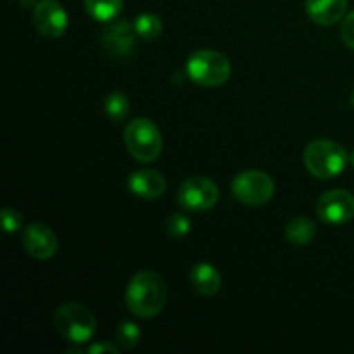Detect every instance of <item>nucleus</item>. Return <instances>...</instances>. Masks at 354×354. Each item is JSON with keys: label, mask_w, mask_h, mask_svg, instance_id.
Segmentation results:
<instances>
[{"label": "nucleus", "mask_w": 354, "mask_h": 354, "mask_svg": "<svg viewBox=\"0 0 354 354\" xmlns=\"http://www.w3.org/2000/svg\"><path fill=\"white\" fill-rule=\"evenodd\" d=\"M127 306L135 317L138 318H154L165 308L168 299V289L161 277L151 270L138 272L131 277L127 287Z\"/></svg>", "instance_id": "nucleus-1"}, {"label": "nucleus", "mask_w": 354, "mask_h": 354, "mask_svg": "<svg viewBox=\"0 0 354 354\" xmlns=\"http://www.w3.org/2000/svg\"><path fill=\"white\" fill-rule=\"evenodd\" d=\"M303 159L308 171L322 180L339 176L349 162L348 151L341 144L327 138H318L308 144Z\"/></svg>", "instance_id": "nucleus-2"}, {"label": "nucleus", "mask_w": 354, "mask_h": 354, "mask_svg": "<svg viewBox=\"0 0 354 354\" xmlns=\"http://www.w3.org/2000/svg\"><path fill=\"white\" fill-rule=\"evenodd\" d=\"M54 325L71 344H85L97 330V320L88 308L78 303H64L55 310Z\"/></svg>", "instance_id": "nucleus-3"}, {"label": "nucleus", "mask_w": 354, "mask_h": 354, "mask_svg": "<svg viewBox=\"0 0 354 354\" xmlns=\"http://www.w3.org/2000/svg\"><path fill=\"white\" fill-rule=\"evenodd\" d=\"M187 73L201 86H220L230 78V61L221 52L211 48L196 50L187 61Z\"/></svg>", "instance_id": "nucleus-4"}, {"label": "nucleus", "mask_w": 354, "mask_h": 354, "mask_svg": "<svg viewBox=\"0 0 354 354\" xmlns=\"http://www.w3.org/2000/svg\"><path fill=\"white\" fill-rule=\"evenodd\" d=\"M124 144L128 152L140 162H152L161 156L162 137L158 127L147 118H137L127 124Z\"/></svg>", "instance_id": "nucleus-5"}, {"label": "nucleus", "mask_w": 354, "mask_h": 354, "mask_svg": "<svg viewBox=\"0 0 354 354\" xmlns=\"http://www.w3.org/2000/svg\"><path fill=\"white\" fill-rule=\"evenodd\" d=\"M232 194L245 206H263L275 194L272 176L259 169H248L239 173L232 182Z\"/></svg>", "instance_id": "nucleus-6"}, {"label": "nucleus", "mask_w": 354, "mask_h": 354, "mask_svg": "<svg viewBox=\"0 0 354 354\" xmlns=\"http://www.w3.org/2000/svg\"><path fill=\"white\" fill-rule=\"evenodd\" d=\"M176 197H178L180 206L185 207L187 211L203 213V211L216 206L218 199H220V190L211 178L190 176L180 185Z\"/></svg>", "instance_id": "nucleus-7"}, {"label": "nucleus", "mask_w": 354, "mask_h": 354, "mask_svg": "<svg viewBox=\"0 0 354 354\" xmlns=\"http://www.w3.org/2000/svg\"><path fill=\"white\" fill-rule=\"evenodd\" d=\"M137 30L133 24L127 19L111 21L102 31V47L111 57L116 59H127L130 57L137 47Z\"/></svg>", "instance_id": "nucleus-8"}, {"label": "nucleus", "mask_w": 354, "mask_h": 354, "mask_svg": "<svg viewBox=\"0 0 354 354\" xmlns=\"http://www.w3.org/2000/svg\"><path fill=\"white\" fill-rule=\"evenodd\" d=\"M317 214L327 225H344L354 218V196L348 190H328L317 203Z\"/></svg>", "instance_id": "nucleus-9"}, {"label": "nucleus", "mask_w": 354, "mask_h": 354, "mask_svg": "<svg viewBox=\"0 0 354 354\" xmlns=\"http://www.w3.org/2000/svg\"><path fill=\"white\" fill-rule=\"evenodd\" d=\"M33 23L41 37L59 38L68 30V14L55 0H38L33 9Z\"/></svg>", "instance_id": "nucleus-10"}, {"label": "nucleus", "mask_w": 354, "mask_h": 354, "mask_svg": "<svg viewBox=\"0 0 354 354\" xmlns=\"http://www.w3.org/2000/svg\"><path fill=\"white\" fill-rule=\"evenodd\" d=\"M57 237L47 225L31 223L23 230V245L31 258L47 261L57 252Z\"/></svg>", "instance_id": "nucleus-11"}, {"label": "nucleus", "mask_w": 354, "mask_h": 354, "mask_svg": "<svg viewBox=\"0 0 354 354\" xmlns=\"http://www.w3.org/2000/svg\"><path fill=\"white\" fill-rule=\"evenodd\" d=\"M128 189L140 199H159L166 192V178L154 169H138L128 178Z\"/></svg>", "instance_id": "nucleus-12"}, {"label": "nucleus", "mask_w": 354, "mask_h": 354, "mask_svg": "<svg viewBox=\"0 0 354 354\" xmlns=\"http://www.w3.org/2000/svg\"><path fill=\"white\" fill-rule=\"evenodd\" d=\"M348 0H306V12L320 26H330L344 17Z\"/></svg>", "instance_id": "nucleus-13"}, {"label": "nucleus", "mask_w": 354, "mask_h": 354, "mask_svg": "<svg viewBox=\"0 0 354 354\" xmlns=\"http://www.w3.org/2000/svg\"><path fill=\"white\" fill-rule=\"evenodd\" d=\"M190 283L201 296H214L221 289V275L209 263H199L190 272Z\"/></svg>", "instance_id": "nucleus-14"}, {"label": "nucleus", "mask_w": 354, "mask_h": 354, "mask_svg": "<svg viewBox=\"0 0 354 354\" xmlns=\"http://www.w3.org/2000/svg\"><path fill=\"white\" fill-rule=\"evenodd\" d=\"M317 235V225L313 220L297 216L290 220L286 227V239L294 245H306Z\"/></svg>", "instance_id": "nucleus-15"}, {"label": "nucleus", "mask_w": 354, "mask_h": 354, "mask_svg": "<svg viewBox=\"0 0 354 354\" xmlns=\"http://www.w3.org/2000/svg\"><path fill=\"white\" fill-rule=\"evenodd\" d=\"M85 9L92 19L111 23L123 9V0H85Z\"/></svg>", "instance_id": "nucleus-16"}, {"label": "nucleus", "mask_w": 354, "mask_h": 354, "mask_svg": "<svg viewBox=\"0 0 354 354\" xmlns=\"http://www.w3.org/2000/svg\"><path fill=\"white\" fill-rule=\"evenodd\" d=\"M104 111L109 120L121 123L123 120H127L128 113H130V102L121 92H111L104 100Z\"/></svg>", "instance_id": "nucleus-17"}, {"label": "nucleus", "mask_w": 354, "mask_h": 354, "mask_svg": "<svg viewBox=\"0 0 354 354\" xmlns=\"http://www.w3.org/2000/svg\"><path fill=\"white\" fill-rule=\"evenodd\" d=\"M133 26L142 40H158L162 33V23L156 14H140Z\"/></svg>", "instance_id": "nucleus-18"}, {"label": "nucleus", "mask_w": 354, "mask_h": 354, "mask_svg": "<svg viewBox=\"0 0 354 354\" xmlns=\"http://www.w3.org/2000/svg\"><path fill=\"white\" fill-rule=\"evenodd\" d=\"M140 328H138V325L133 324V322H123V324H120V327H118L116 330L118 344L124 349H133L135 346L140 342Z\"/></svg>", "instance_id": "nucleus-19"}, {"label": "nucleus", "mask_w": 354, "mask_h": 354, "mask_svg": "<svg viewBox=\"0 0 354 354\" xmlns=\"http://www.w3.org/2000/svg\"><path fill=\"white\" fill-rule=\"evenodd\" d=\"M190 220L185 216V214H171L166 221V232H168L171 237L180 239L185 237L190 232Z\"/></svg>", "instance_id": "nucleus-20"}, {"label": "nucleus", "mask_w": 354, "mask_h": 354, "mask_svg": "<svg viewBox=\"0 0 354 354\" xmlns=\"http://www.w3.org/2000/svg\"><path fill=\"white\" fill-rule=\"evenodd\" d=\"M0 221H2V227L7 234H16L17 230L23 228V216L17 209L14 207H6V209L0 211Z\"/></svg>", "instance_id": "nucleus-21"}, {"label": "nucleus", "mask_w": 354, "mask_h": 354, "mask_svg": "<svg viewBox=\"0 0 354 354\" xmlns=\"http://www.w3.org/2000/svg\"><path fill=\"white\" fill-rule=\"evenodd\" d=\"M341 38L349 48H354V10L344 17L341 24Z\"/></svg>", "instance_id": "nucleus-22"}, {"label": "nucleus", "mask_w": 354, "mask_h": 354, "mask_svg": "<svg viewBox=\"0 0 354 354\" xmlns=\"http://www.w3.org/2000/svg\"><path fill=\"white\" fill-rule=\"evenodd\" d=\"M88 353L90 354H102V353L118 354L120 353V348H116V346L111 344V342H97V344L90 346Z\"/></svg>", "instance_id": "nucleus-23"}, {"label": "nucleus", "mask_w": 354, "mask_h": 354, "mask_svg": "<svg viewBox=\"0 0 354 354\" xmlns=\"http://www.w3.org/2000/svg\"><path fill=\"white\" fill-rule=\"evenodd\" d=\"M351 104H353V107H354V92H353V95H351Z\"/></svg>", "instance_id": "nucleus-24"}, {"label": "nucleus", "mask_w": 354, "mask_h": 354, "mask_svg": "<svg viewBox=\"0 0 354 354\" xmlns=\"http://www.w3.org/2000/svg\"><path fill=\"white\" fill-rule=\"evenodd\" d=\"M351 162H353V166H354V152H353V158H351Z\"/></svg>", "instance_id": "nucleus-25"}]
</instances>
